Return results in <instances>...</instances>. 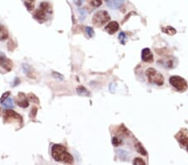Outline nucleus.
<instances>
[{"instance_id": "nucleus-27", "label": "nucleus", "mask_w": 188, "mask_h": 165, "mask_svg": "<svg viewBox=\"0 0 188 165\" xmlns=\"http://www.w3.org/2000/svg\"><path fill=\"white\" fill-rule=\"evenodd\" d=\"M36 113H37V108L34 107V108H32V110H31V114H30V118H34L35 117V115H36Z\"/></svg>"}, {"instance_id": "nucleus-2", "label": "nucleus", "mask_w": 188, "mask_h": 165, "mask_svg": "<svg viewBox=\"0 0 188 165\" xmlns=\"http://www.w3.org/2000/svg\"><path fill=\"white\" fill-rule=\"evenodd\" d=\"M49 14H52L51 7H50L49 4L46 3V2H43L39 5V9L35 11L33 17H34V18H36L39 22L43 23L47 19V16H48Z\"/></svg>"}, {"instance_id": "nucleus-7", "label": "nucleus", "mask_w": 188, "mask_h": 165, "mask_svg": "<svg viewBox=\"0 0 188 165\" xmlns=\"http://www.w3.org/2000/svg\"><path fill=\"white\" fill-rule=\"evenodd\" d=\"M14 102L18 106L21 107V108L29 107V101H28V99H27V96L24 93H19L18 96L15 97Z\"/></svg>"}, {"instance_id": "nucleus-21", "label": "nucleus", "mask_w": 188, "mask_h": 165, "mask_svg": "<svg viewBox=\"0 0 188 165\" xmlns=\"http://www.w3.org/2000/svg\"><path fill=\"white\" fill-rule=\"evenodd\" d=\"M3 104H4V106L5 107V108H12L13 107V101H12V99H10V98H8L5 101H4V103H3Z\"/></svg>"}, {"instance_id": "nucleus-3", "label": "nucleus", "mask_w": 188, "mask_h": 165, "mask_svg": "<svg viewBox=\"0 0 188 165\" xmlns=\"http://www.w3.org/2000/svg\"><path fill=\"white\" fill-rule=\"evenodd\" d=\"M146 74L147 76L148 81L151 84H154L158 85V86H161L164 84V78H163L162 74L158 73L155 69L150 68L146 70Z\"/></svg>"}, {"instance_id": "nucleus-26", "label": "nucleus", "mask_w": 188, "mask_h": 165, "mask_svg": "<svg viewBox=\"0 0 188 165\" xmlns=\"http://www.w3.org/2000/svg\"><path fill=\"white\" fill-rule=\"evenodd\" d=\"M85 30H86V33H87V34L89 35V37H93V35H94V31H93L92 29V28H90V27H87L86 29H85Z\"/></svg>"}, {"instance_id": "nucleus-18", "label": "nucleus", "mask_w": 188, "mask_h": 165, "mask_svg": "<svg viewBox=\"0 0 188 165\" xmlns=\"http://www.w3.org/2000/svg\"><path fill=\"white\" fill-rule=\"evenodd\" d=\"M77 93L79 95H89V92L87 89H85L84 87H79L77 88Z\"/></svg>"}, {"instance_id": "nucleus-12", "label": "nucleus", "mask_w": 188, "mask_h": 165, "mask_svg": "<svg viewBox=\"0 0 188 165\" xmlns=\"http://www.w3.org/2000/svg\"><path fill=\"white\" fill-rule=\"evenodd\" d=\"M125 0H108L106 1L107 5L112 9H118L121 6Z\"/></svg>"}, {"instance_id": "nucleus-17", "label": "nucleus", "mask_w": 188, "mask_h": 165, "mask_svg": "<svg viewBox=\"0 0 188 165\" xmlns=\"http://www.w3.org/2000/svg\"><path fill=\"white\" fill-rule=\"evenodd\" d=\"M87 1H88V3L91 6L95 8L100 7V5L102 4V1L101 0H87Z\"/></svg>"}, {"instance_id": "nucleus-4", "label": "nucleus", "mask_w": 188, "mask_h": 165, "mask_svg": "<svg viewBox=\"0 0 188 165\" xmlns=\"http://www.w3.org/2000/svg\"><path fill=\"white\" fill-rule=\"evenodd\" d=\"M110 19H111V16L106 11L100 10L93 15L92 22L96 27H101L104 24H105L107 22H109Z\"/></svg>"}, {"instance_id": "nucleus-22", "label": "nucleus", "mask_w": 188, "mask_h": 165, "mask_svg": "<svg viewBox=\"0 0 188 165\" xmlns=\"http://www.w3.org/2000/svg\"><path fill=\"white\" fill-rule=\"evenodd\" d=\"M133 163L136 165H140V164H142V165H145L146 164V162L144 160H142L141 158H136L134 161H133Z\"/></svg>"}, {"instance_id": "nucleus-29", "label": "nucleus", "mask_w": 188, "mask_h": 165, "mask_svg": "<svg viewBox=\"0 0 188 165\" xmlns=\"http://www.w3.org/2000/svg\"><path fill=\"white\" fill-rule=\"evenodd\" d=\"M35 0H29V2H30V3H33Z\"/></svg>"}, {"instance_id": "nucleus-8", "label": "nucleus", "mask_w": 188, "mask_h": 165, "mask_svg": "<svg viewBox=\"0 0 188 165\" xmlns=\"http://www.w3.org/2000/svg\"><path fill=\"white\" fill-rule=\"evenodd\" d=\"M177 59H175L174 57H168L165 59H162L161 61H159L158 63H161L160 65H162L165 68H168V69H172L176 66L175 63H177Z\"/></svg>"}, {"instance_id": "nucleus-15", "label": "nucleus", "mask_w": 188, "mask_h": 165, "mask_svg": "<svg viewBox=\"0 0 188 165\" xmlns=\"http://www.w3.org/2000/svg\"><path fill=\"white\" fill-rule=\"evenodd\" d=\"M161 30H162L163 33H167L169 35H174L175 33H177V30L175 29L174 28L171 27V26H166V27H162L161 28Z\"/></svg>"}, {"instance_id": "nucleus-10", "label": "nucleus", "mask_w": 188, "mask_h": 165, "mask_svg": "<svg viewBox=\"0 0 188 165\" xmlns=\"http://www.w3.org/2000/svg\"><path fill=\"white\" fill-rule=\"evenodd\" d=\"M0 65L8 72H9L13 68V63L9 59H8L7 58H5L4 56L0 57Z\"/></svg>"}, {"instance_id": "nucleus-19", "label": "nucleus", "mask_w": 188, "mask_h": 165, "mask_svg": "<svg viewBox=\"0 0 188 165\" xmlns=\"http://www.w3.org/2000/svg\"><path fill=\"white\" fill-rule=\"evenodd\" d=\"M119 41L121 42V44H125L126 41H127V37H126L125 33L121 32V33L119 34Z\"/></svg>"}, {"instance_id": "nucleus-13", "label": "nucleus", "mask_w": 188, "mask_h": 165, "mask_svg": "<svg viewBox=\"0 0 188 165\" xmlns=\"http://www.w3.org/2000/svg\"><path fill=\"white\" fill-rule=\"evenodd\" d=\"M177 139H178V141L183 145V146L186 147L188 148V137L184 133H179L178 135L177 136Z\"/></svg>"}, {"instance_id": "nucleus-1", "label": "nucleus", "mask_w": 188, "mask_h": 165, "mask_svg": "<svg viewBox=\"0 0 188 165\" xmlns=\"http://www.w3.org/2000/svg\"><path fill=\"white\" fill-rule=\"evenodd\" d=\"M52 157L57 162L64 163H73L74 158L67 151V148L61 144H54L52 147Z\"/></svg>"}, {"instance_id": "nucleus-16", "label": "nucleus", "mask_w": 188, "mask_h": 165, "mask_svg": "<svg viewBox=\"0 0 188 165\" xmlns=\"http://www.w3.org/2000/svg\"><path fill=\"white\" fill-rule=\"evenodd\" d=\"M136 151L139 153V154H142V155H146V154H147L146 149H145L144 148H143V146L141 145V143H138L136 144Z\"/></svg>"}, {"instance_id": "nucleus-20", "label": "nucleus", "mask_w": 188, "mask_h": 165, "mask_svg": "<svg viewBox=\"0 0 188 165\" xmlns=\"http://www.w3.org/2000/svg\"><path fill=\"white\" fill-rule=\"evenodd\" d=\"M28 98L33 102V103H37V104H39V99H38L37 97H36V95H34V94H33V93H30L29 95H28Z\"/></svg>"}, {"instance_id": "nucleus-14", "label": "nucleus", "mask_w": 188, "mask_h": 165, "mask_svg": "<svg viewBox=\"0 0 188 165\" xmlns=\"http://www.w3.org/2000/svg\"><path fill=\"white\" fill-rule=\"evenodd\" d=\"M8 37L7 29L4 26L0 25V41H4L7 39Z\"/></svg>"}, {"instance_id": "nucleus-30", "label": "nucleus", "mask_w": 188, "mask_h": 165, "mask_svg": "<svg viewBox=\"0 0 188 165\" xmlns=\"http://www.w3.org/2000/svg\"><path fill=\"white\" fill-rule=\"evenodd\" d=\"M105 1H108V0H105Z\"/></svg>"}, {"instance_id": "nucleus-11", "label": "nucleus", "mask_w": 188, "mask_h": 165, "mask_svg": "<svg viewBox=\"0 0 188 165\" xmlns=\"http://www.w3.org/2000/svg\"><path fill=\"white\" fill-rule=\"evenodd\" d=\"M105 29L106 30V32L110 34H114L116 31H118L119 29V23L115 21L109 23L106 25V27L105 28Z\"/></svg>"}, {"instance_id": "nucleus-6", "label": "nucleus", "mask_w": 188, "mask_h": 165, "mask_svg": "<svg viewBox=\"0 0 188 165\" xmlns=\"http://www.w3.org/2000/svg\"><path fill=\"white\" fill-rule=\"evenodd\" d=\"M4 122L10 123L12 121H18L19 124H22L23 119L21 115L11 109H6L4 113Z\"/></svg>"}, {"instance_id": "nucleus-25", "label": "nucleus", "mask_w": 188, "mask_h": 165, "mask_svg": "<svg viewBox=\"0 0 188 165\" xmlns=\"http://www.w3.org/2000/svg\"><path fill=\"white\" fill-rule=\"evenodd\" d=\"M9 94H10V93L9 92H7V93H4V94H3V96H2V98H1V100H0V102H1V103H3L6 100V99L8 98V96H9Z\"/></svg>"}, {"instance_id": "nucleus-23", "label": "nucleus", "mask_w": 188, "mask_h": 165, "mask_svg": "<svg viewBox=\"0 0 188 165\" xmlns=\"http://www.w3.org/2000/svg\"><path fill=\"white\" fill-rule=\"evenodd\" d=\"M112 143H113L114 146H119L121 143V140L119 139L118 138H116V137H114L113 139H112Z\"/></svg>"}, {"instance_id": "nucleus-28", "label": "nucleus", "mask_w": 188, "mask_h": 165, "mask_svg": "<svg viewBox=\"0 0 188 165\" xmlns=\"http://www.w3.org/2000/svg\"><path fill=\"white\" fill-rule=\"evenodd\" d=\"M74 3L77 6H80L82 4V3H83V0H74Z\"/></svg>"}, {"instance_id": "nucleus-5", "label": "nucleus", "mask_w": 188, "mask_h": 165, "mask_svg": "<svg viewBox=\"0 0 188 165\" xmlns=\"http://www.w3.org/2000/svg\"><path fill=\"white\" fill-rule=\"evenodd\" d=\"M169 82L177 91L184 92L188 88L187 82L180 76H171L170 78Z\"/></svg>"}, {"instance_id": "nucleus-24", "label": "nucleus", "mask_w": 188, "mask_h": 165, "mask_svg": "<svg viewBox=\"0 0 188 165\" xmlns=\"http://www.w3.org/2000/svg\"><path fill=\"white\" fill-rule=\"evenodd\" d=\"M24 4H25L26 8H28V10H29V11H32V10L33 9V7H34V4H33V3H30V2L28 1V2H26Z\"/></svg>"}, {"instance_id": "nucleus-9", "label": "nucleus", "mask_w": 188, "mask_h": 165, "mask_svg": "<svg viewBox=\"0 0 188 165\" xmlns=\"http://www.w3.org/2000/svg\"><path fill=\"white\" fill-rule=\"evenodd\" d=\"M141 59L143 62L146 63H151L153 61V54L151 49L148 48H144L142 52H141Z\"/></svg>"}]
</instances>
